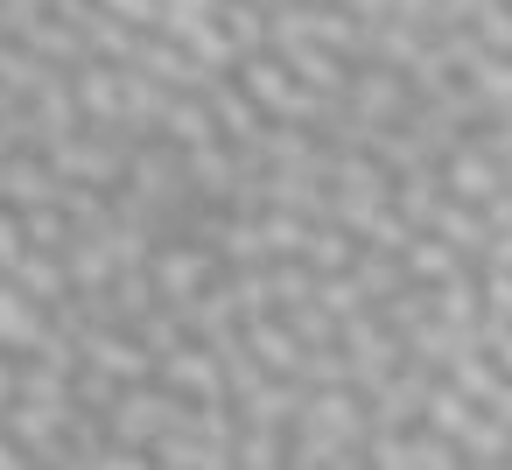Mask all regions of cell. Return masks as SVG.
I'll list each match as a JSON object with an SVG mask.
<instances>
[{"label": "cell", "mask_w": 512, "mask_h": 470, "mask_svg": "<svg viewBox=\"0 0 512 470\" xmlns=\"http://www.w3.org/2000/svg\"><path fill=\"white\" fill-rule=\"evenodd\" d=\"M148 274H155L162 302H190V295H204V288L225 274V253H218V246H204V239H190V232H176L169 246H155V253H148Z\"/></svg>", "instance_id": "obj_1"}, {"label": "cell", "mask_w": 512, "mask_h": 470, "mask_svg": "<svg viewBox=\"0 0 512 470\" xmlns=\"http://www.w3.org/2000/svg\"><path fill=\"white\" fill-rule=\"evenodd\" d=\"M337 344H344V358H351V386H358V393L386 386V372L407 358V344L379 323V309H351V316L337 323Z\"/></svg>", "instance_id": "obj_2"}, {"label": "cell", "mask_w": 512, "mask_h": 470, "mask_svg": "<svg viewBox=\"0 0 512 470\" xmlns=\"http://www.w3.org/2000/svg\"><path fill=\"white\" fill-rule=\"evenodd\" d=\"M428 393H435V365L400 358V365L386 372V386H372V393H365V414H372V428H407V421H421Z\"/></svg>", "instance_id": "obj_3"}, {"label": "cell", "mask_w": 512, "mask_h": 470, "mask_svg": "<svg viewBox=\"0 0 512 470\" xmlns=\"http://www.w3.org/2000/svg\"><path fill=\"white\" fill-rule=\"evenodd\" d=\"M442 190L463 197V204H491V197L505 190V162H498L477 134H463V141L442 155Z\"/></svg>", "instance_id": "obj_4"}, {"label": "cell", "mask_w": 512, "mask_h": 470, "mask_svg": "<svg viewBox=\"0 0 512 470\" xmlns=\"http://www.w3.org/2000/svg\"><path fill=\"white\" fill-rule=\"evenodd\" d=\"M78 351H85V365H99V372H113V379H155V351H148L127 323H92V330L78 337Z\"/></svg>", "instance_id": "obj_5"}, {"label": "cell", "mask_w": 512, "mask_h": 470, "mask_svg": "<svg viewBox=\"0 0 512 470\" xmlns=\"http://www.w3.org/2000/svg\"><path fill=\"white\" fill-rule=\"evenodd\" d=\"M155 372H162V386H176L183 400H232V393H225V365H218V351H211L204 337L176 344Z\"/></svg>", "instance_id": "obj_6"}, {"label": "cell", "mask_w": 512, "mask_h": 470, "mask_svg": "<svg viewBox=\"0 0 512 470\" xmlns=\"http://www.w3.org/2000/svg\"><path fill=\"white\" fill-rule=\"evenodd\" d=\"M29 113H36V148H57L64 134H78V127H85V113H78L71 71H50V78L29 92Z\"/></svg>", "instance_id": "obj_7"}, {"label": "cell", "mask_w": 512, "mask_h": 470, "mask_svg": "<svg viewBox=\"0 0 512 470\" xmlns=\"http://www.w3.org/2000/svg\"><path fill=\"white\" fill-rule=\"evenodd\" d=\"M148 456H155L162 470H232V463H239L232 442H211L204 428H162V435L148 442Z\"/></svg>", "instance_id": "obj_8"}, {"label": "cell", "mask_w": 512, "mask_h": 470, "mask_svg": "<svg viewBox=\"0 0 512 470\" xmlns=\"http://www.w3.org/2000/svg\"><path fill=\"white\" fill-rule=\"evenodd\" d=\"M57 169H50V155L43 148H8V162H0V197L8 204H57Z\"/></svg>", "instance_id": "obj_9"}, {"label": "cell", "mask_w": 512, "mask_h": 470, "mask_svg": "<svg viewBox=\"0 0 512 470\" xmlns=\"http://www.w3.org/2000/svg\"><path fill=\"white\" fill-rule=\"evenodd\" d=\"M204 99H211V113H218V134L232 141V148H260L267 141V113H260V99L246 92V85H225V78H211L204 85Z\"/></svg>", "instance_id": "obj_10"}, {"label": "cell", "mask_w": 512, "mask_h": 470, "mask_svg": "<svg viewBox=\"0 0 512 470\" xmlns=\"http://www.w3.org/2000/svg\"><path fill=\"white\" fill-rule=\"evenodd\" d=\"M43 330H50V309L15 274H0V344H8V351H36Z\"/></svg>", "instance_id": "obj_11"}, {"label": "cell", "mask_w": 512, "mask_h": 470, "mask_svg": "<svg viewBox=\"0 0 512 470\" xmlns=\"http://www.w3.org/2000/svg\"><path fill=\"white\" fill-rule=\"evenodd\" d=\"M281 64L309 85V92H323V99H344L351 92V57L344 50H330V43H281Z\"/></svg>", "instance_id": "obj_12"}, {"label": "cell", "mask_w": 512, "mask_h": 470, "mask_svg": "<svg viewBox=\"0 0 512 470\" xmlns=\"http://www.w3.org/2000/svg\"><path fill=\"white\" fill-rule=\"evenodd\" d=\"M183 169H190V183H197V197H204V204H225V197H232V183H239V155H232V141H225V134H218V141L183 148Z\"/></svg>", "instance_id": "obj_13"}, {"label": "cell", "mask_w": 512, "mask_h": 470, "mask_svg": "<svg viewBox=\"0 0 512 470\" xmlns=\"http://www.w3.org/2000/svg\"><path fill=\"white\" fill-rule=\"evenodd\" d=\"M428 232H442L456 253H470V260H484V246H491V218H484V204H463V197H442L435 204V218H428Z\"/></svg>", "instance_id": "obj_14"}, {"label": "cell", "mask_w": 512, "mask_h": 470, "mask_svg": "<svg viewBox=\"0 0 512 470\" xmlns=\"http://www.w3.org/2000/svg\"><path fill=\"white\" fill-rule=\"evenodd\" d=\"M246 344L260 351V365H267V372H302V351H309V344L295 337V323H288V316H274V309L246 323Z\"/></svg>", "instance_id": "obj_15"}, {"label": "cell", "mask_w": 512, "mask_h": 470, "mask_svg": "<svg viewBox=\"0 0 512 470\" xmlns=\"http://www.w3.org/2000/svg\"><path fill=\"white\" fill-rule=\"evenodd\" d=\"M162 141H176V148L218 141V113H211V99H204V92H176L169 113H162Z\"/></svg>", "instance_id": "obj_16"}, {"label": "cell", "mask_w": 512, "mask_h": 470, "mask_svg": "<svg viewBox=\"0 0 512 470\" xmlns=\"http://www.w3.org/2000/svg\"><path fill=\"white\" fill-rule=\"evenodd\" d=\"M8 274H15V281H22V288H29L43 309L71 295V267H64V253H50V246H29V253H22Z\"/></svg>", "instance_id": "obj_17"}, {"label": "cell", "mask_w": 512, "mask_h": 470, "mask_svg": "<svg viewBox=\"0 0 512 470\" xmlns=\"http://www.w3.org/2000/svg\"><path fill=\"white\" fill-rule=\"evenodd\" d=\"M449 190H442V162H414V169H400V183H393V204L428 232V218H435V204H442Z\"/></svg>", "instance_id": "obj_18"}, {"label": "cell", "mask_w": 512, "mask_h": 470, "mask_svg": "<svg viewBox=\"0 0 512 470\" xmlns=\"http://www.w3.org/2000/svg\"><path fill=\"white\" fill-rule=\"evenodd\" d=\"M400 260H407V281H428V288L470 267V253H456V246H449L442 232H414V246H407Z\"/></svg>", "instance_id": "obj_19"}, {"label": "cell", "mask_w": 512, "mask_h": 470, "mask_svg": "<svg viewBox=\"0 0 512 470\" xmlns=\"http://www.w3.org/2000/svg\"><path fill=\"white\" fill-rule=\"evenodd\" d=\"M302 260H309L316 274H344V267L358 260V232H351V225H337V218H316V225H309Z\"/></svg>", "instance_id": "obj_20"}, {"label": "cell", "mask_w": 512, "mask_h": 470, "mask_svg": "<svg viewBox=\"0 0 512 470\" xmlns=\"http://www.w3.org/2000/svg\"><path fill=\"white\" fill-rule=\"evenodd\" d=\"M463 78H470V92L484 99L491 120H512V57H505V50H484Z\"/></svg>", "instance_id": "obj_21"}, {"label": "cell", "mask_w": 512, "mask_h": 470, "mask_svg": "<svg viewBox=\"0 0 512 470\" xmlns=\"http://www.w3.org/2000/svg\"><path fill=\"white\" fill-rule=\"evenodd\" d=\"M218 29L239 43V57H253V50H267L274 15H267V0H218Z\"/></svg>", "instance_id": "obj_22"}, {"label": "cell", "mask_w": 512, "mask_h": 470, "mask_svg": "<svg viewBox=\"0 0 512 470\" xmlns=\"http://www.w3.org/2000/svg\"><path fill=\"white\" fill-rule=\"evenodd\" d=\"M50 71H57L50 57H36V50H29V43H15V36H0V92L29 99V92H36Z\"/></svg>", "instance_id": "obj_23"}, {"label": "cell", "mask_w": 512, "mask_h": 470, "mask_svg": "<svg viewBox=\"0 0 512 470\" xmlns=\"http://www.w3.org/2000/svg\"><path fill=\"white\" fill-rule=\"evenodd\" d=\"M309 225H316V218H302V211H288V204H267V211H260L267 260H302V246H309Z\"/></svg>", "instance_id": "obj_24"}, {"label": "cell", "mask_w": 512, "mask_h": 470, "mask_svg": "<svg viewBox=\"0 0 512 470\" xmlns=\"http://www.w3.org/2000/svg\"><path fill=\"white\" fill-rule=\"evenodd\" d=\"M435 316L456 323V330H477V323H484V281H470V274L435 281Z\"/></svg>", "instance_id": "obj_25"}, {"label": "cell", "mask_w": 512, "mask_h": 470, "mask_svg": "<svg viewBox=\"0 0 512 470\" xmlns=\"http://www.w3.org/2000/svg\"><path fill=\"white\" fill-rule=\"evenodd\" d=\"M456 449H463V463H512V428L491 407H477V421L456 435Z\"/></svg>", "instance_id": "obj_26"}, {"label": "cell", "mask_w": 512, "mask_h": 470, "mask_svg": "<svg viewBox=\"0 0 512 470\" xmlns=\"http://www.w3.org/2000/svg\"><path fill=\"white\" fill-rule=\"evenodd\" d=\"M232 456H239L246 470H281V463H288V428L239 421V442H232Z\"/></svg>", "instance_id": "obj_27"}, {"label": "cell", "mask_w": 512, "mask_h": 470, "mask_svg": "<svg viewBox=\"0 0 512 470\" xmlns=\"http://www.w3.org/2000/svg\"><path fill=\"white\" fill-rule=\"evenodd\" d=\"M421 421H428V428H442V435H463V428L477 421V400H470L456 379H435V393H428Z\"/></svg>", "instance_id": "obj_28"}, {"label": "cell", "mask_w": 512, "mask_h": 470, "mask_svg": "<svg viewBox=\"0 0 512 470\" xmlns=\"http://www.w3.org/2000/svg\"><path fill=\"white\" fill-rule=\"evenodd\" d=\"M232 302H239V323H253V316H267L274 309V267L267 260H253V267H232Z\"/></svg>", "instance_id": "obj_29"}, {"label": "cell", "mask_w": 512, "mask_h": 470, "mask_svg": "<svg viewBox=\"0 0 512 470\" xmlns=\"http://www.w3.org/2000/svg\"><path fill=\"white\" fill-rule=\"evenodd\" d=\"M22 225H29V246H50V253H64V246H71V232H78L64 204H29V211H22Z\"/></svg>", "instance_id": "obj_30"}, {"label": "cell", "mask_w": 512, "mask_h": 470, "mask_svg": "<svg viewBox=\"0 0 512 470\" xmlns=\"http://www.w3.org/2000/svg\"><path fill=\"white\" fill-rule=\"evenodd\" d=\"M204 22H218V0H162V36H176V43H190Z\"/></svg>", "instance_id": "obj_31"}, {"label": "cell", "mask_w": 512, "mask_h": 470, "mask_svg": "<svg viewBox=\"0 0 512 470\" xmlns=\"http://www.w3.org/2000/svg\"><path fill=\"white\" fill-rule=\"evenodd\" d=\"M316 302H323V309H330V316H337V323H344V316H351V309H372V302H365V288H358V274H351V267H344V274H316Z\"/></svg>", "instance_id": "obj_32"}, {"label": "cell", "mask_w": 512, "mask_h": 470, "mask_svg": "<svg viewBox=\"0 0 512 470\" xmlns=\"http://www.w3.org/2000/svg\"><path fill=\"white\" fill-rule=\"evenodd\" d=\"M120 386H127V379H113V372H99V365H78V372H71V393H78V407H92V414H113Z\"/></svg>", "instance_id": "obj_33"}, {"label": "cell", "mask_w": 512, "mask_h": 470, "mask_svg": "<svg viewBox=\"0 0 512 470\" xmlns=\"http://www.w3.org/2000/svg\"><path fill=\"white\" fill-rule=\"evenodd\" d=\"M29 253V225H22V204H8L0 197V274H8L15 260Z\"/></svg>", "instance_id": "obj_34"}, {"label": "cell", "mask_w": 512, "mask_h": 470, "mask_svg": "<svg viewBox=\"0 0 512 470\" xmlns=\"http://www.w3.org/2000/svg\"><path fill=\"white\" fill-rule=\"evenodd\" d=\"M484 309L512 323V267H484Z\"/></svg>", "instance_id": "obj_35"}, {"label": "cell", "mask_w": 512, "mask_h": 470, "mask_svg": "<svg viewBox=\"0 0 512 470\" xmlns=\"http://www.w3.org/2000/svg\"><path fill=\"white\" fill-rule=\"evenodd\" d=\"M106 15H120V22H134V29H155L162 22V0H99Z\"/></svg>", "instance_id": "obj_36"}, {"label": "cell", "mask_w": 512, "mask_h": 470, "mask_svg": "<svg viewBox=\"0 0 512 470\" xmlns=\"http://www.w3.org/2000/svg\"><path fill=\"white\" fill-rule=\"evenodd\" d=\"M22 393V351H8V344H0V407H8Z\"/></svg>", "instance_id": "obj_37"}, {"label": "cell", "mask_w": 512, "mask_h": 470, "mask_svg": "<svg viewBox=\"0 0 512 470\" xmlns=\"http://www.w3.org/2000/svg\"><path fill=\"white\" fill-rule=\"evenodd\" d=\"M22 463H36V456L22 449V435H15L8 421H0V470H22Z\"/></svg>", "instance_id": "obj_38"}, {"label": "cell", "mask_w": 512, "mask_h": 470, "mask_svg": "<svg viewBox=\"0 0 512 470\" xmlns=\"http://www.w3.org/2000/svg\"><path fill=\"white\" fill-rule=\"evenodd\" d=\"M484 407H491V414H498V421H505V428H512V372H505V379H498V393H491V400H484Z\"/></svg>", "instance_id": "obj_39"}, {"label": "cell", "mask_w": 512, "mask_h": 470, "mask_svg": "<svg viewBox=\"0 0 512 470\" xmlns=\"http://www.w3.org/2000/svg\"><path fill=\"white\" fill-rule=\"evenodd\" d=\"M8 148H15V141H8V127H0V162H8Z\"/></svg>", "instance_id": "obj_40"}]
</instances>
